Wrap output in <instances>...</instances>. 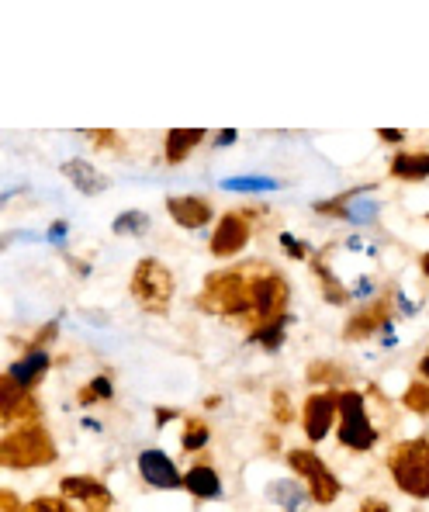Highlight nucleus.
I'll return each instance as SVG.
<instances>
[{
	"mask_svg": "<svg viewBox=\"0 0 429 512\" xmlns=\"http://www.w3.org/2000/svg\"><path fill=\"white\" fill-rule=\"evenodd\" d=\"M56 461V443L42 426H18L7 436H0V464L14 471L42 468V464Z\"/></svg>",
	"mask_w": 429,
	"mask_h": 512,
	"instance_id": "f257e3e1",
	"label": "nucleus"
},
{
	"mask_svg": "<svg viewBox=\"0 0 429 512\" xmlns=\"http://www.w3.org/2000/svg\"><path fill=\"white\" fill-rule=\"evenodd\" d=\"M198 305L208 315H250V277L243 270H222V274H208L205 288L198 295Z\"/></svg>",
	"mask_w": 429,
	"mask_h": 512,
	"instance_id": "f03ea898",
	"label": "nucleus"
},
{
	"mask_svg": "<svg viewBox=\"0 0 429 512\" xmlns=\"http://www.w3.org/2000/svg\"><path fill=\"white\" fill-rule=\"evenodd\" d=\"M336 436H340L346 450H357V454H364V450H371L378 443V429L367 416L364 391H336Z\"/></svg>",
	"mask_w": 429,
	"mask_h": 512,
	"instance_id": "7ed1b4c3",
	"label": "nucleus"
},
{
	"mask_svg": "<svg viewBox=\"0 0 429 512\" xmlns=\"http://www.w3.org/2000/svg\"><path fill=\"white\" fill-rule=\"evenodd\" d=\"M388 471L395 485L412 499H429V440H405L388 454Z\"/></svg>",
	"mask_w": 429,
	"mask_h": 512,
	"instance_id": "20e7f679",
	"label": "nucleus"
},
{
	"mask_svg": "<svg viewBox=\"0 0 429 512\" xmlns=\"http://www.w3.org/2000/svg\"><path fill=\"white\" fill-rule=\"evenodd\" d=\"M132 295L146 312L163 315L173 301V274L167 263H160L156 256H146V260L135 263L132 270Z\"/></svg>",
	"mask_w": 429,
	"mask_h": 512,
	"instance_id": "39448f33",
	"label": "nucleus"
},
{
	"mask_svg": "<svg viewBox=\"0 0 429 512\" xmlns=\"http://www.w3.org/2000/svg\"><path fill=\"white\" fill-rule=\"evenodd\" d=\"M288 464L298 478H305V492L312 502L329 506V502L340 499V492H343L340 478L326 468V461H322L319 454H312V450H288Z\"/></svg>",
	"mask_w": 429,
	"mask_h": 512,
	"instance_id": "423d86ee",
	"label": "nucleus"
},
{
	"mask_svg": "<svg viewBox=\"0 0 429 512\" xmlns=\"http://www.w3.org/2000/svg\"><path fill=\"white\" fill-rule=\"evenodd\" d=\"M288 298H291L288 281L281 274H274V270H263V274L250 277V315L246 319H253L257 326L284 319Z\"/></svg>",
	"mask_w": 429,
	"mask_h": 512,
	"instance_id": "0eeeda50",
	"label": "nucleus"
},
{
	"mask_svg": "<svg viewBox=\"0 0 429 512\" xmlns=\"http://www.w3.org/2000/svg\"><path fill=\"white\" fill-rule=\"evenodd\" d=\"M253 236V225H250V212H225L218 218L215 232H212V253L229 260V256L243 253L246 243Z\"/></svg>",
	"mask_w": 429,
	"mask_h": 512,
	"instance_id": "6e6552de",
	"label": "nucleus"
},
{
	"mask_svg": "<svg viewBox=\"0 0 429 512\" xmlns=\"http://www.w3.org/2000/svg\"><path fill=\"white\" fill-rule=\"evenodd\" d=\"M35 416H39L35 398L4 374L0 378V426H32Z\"/></svg>",
	"mask_w": 429,
	"mask_h": 512,
	"instance_id": "1a4fd4ad",
	"label": "nucleus"
},
{
	"mask_svg": "<svg viewBox=\"0 0 429 512\" xmlns=\"http://www.w3.org/2000/svg\"><path fill=\"white\" fill-rule=\"evenodd\" d=\"M301 426L312 443H322L336 426V391H315L301 409Z\"/></svg>",
	"mask_w": 429,
	"mask_h": 512,
	"instance_id": "9d476101",
	"label": "nucleus"
},
{
	"mask_svg": "<svg viewBox=\"0 0 429 512\" xmlns=\"http://www.w3.org/2000/svg\"><path fill=\"white\" fill-rule=\"evenodd\" d=\"M388 326H391V298H374L371 305H364L360 312L350 315V322H346V329H343V340L360 343Z\"/></svg>",
	"mask_w": 429,
	"mask_h": 512,
	"instance_id": "9b49d317",
	"label": "nucleus"
},
{
	"mask_svg": "<svg viewBox=\"0 0 429 512\" xmlns=\"http://www.w3.org/2000/svg\"><path fill=\"white\" fill-rule=\"evenodd\" d=\"M139 474H142V481L146 485H153V488H180L184 485V474L177 471V464L170 461L163 450H142L139 454Z\"/></svg>",
	"mask_w": 429,
	"mask_h": 512,
	"instance_id": "f8f14e48",
	"label": "nucleus"
},
{
	"mask_svg": "<svg viewBox=\"0 0 429 512\" xmlns=\"http://www.w3.org/2000/svg\"><path fill=\"white\" fill-rule=\"evenodd\" d=\"M59 492L70 502H84L90 509H108L111 506V492L108 485H101L97 478H87V474H70V478L59 481Z\"/></svg>",
	"mask_w": 429,
	"mask_h": 512,
	"instance_id": "ddd939ff",
	"label": "nucleus"
},
{
	"mask_svg": "<svg viewBox=\"0 0 429 512\" xmlns=\"http://www.w3.org/2000/svg\"><path fill=\"white\" fill-rule=\"evenodd\" d=\"M167 212L180 229H201V225L212 222V205L208 198H198V194H177V198H167Z\"/></svg>",
	"mask_w": 429,
	"mask_h": 512,
	"instance_id": "4468645a",
	"label": "nucleus"
},
{
	"mask_svg": "<svg viewBox=\"0 0 429 512\" xmlns=\"http://www.w3.org/2000/svg\"><path fill=\"white\" fill-rule=\"evenodd\" d=\"M49 364H52V357H49V350H28L21 360H14L11 364V371H7V378H11L18 388H35L39 384V378L45 371H49Z\"/></svg>",
	"mask_w": 429,
	"mask_h": 512,
	"instance_id": "2eb2a0df",
	"label": "nucleus"
},
{
	"mask_svg": "<svg viewBox=\"0 0 429 512\" xmlns=\"http://www.w3.org/2000/svg\"><path fill=\"white\" fill-rule=\"evenodd\" d=\"M63 177L84 194H101L104 187H108V177H104V173L97 170L94 163H87V160H66L63 163Z\"/></svg>",
	"mask_w": 429,
	"mask_h": 512,
	"instance_id": "dca6fc26",
	"label": "nucleus"
},
{
	"mask_svg": "<svg viewBox=\"0 0 429 512\" xmlns=\"http://www.w3.org/2000/svg\"><path fill=\"white\" fill-rule=\"evenodd\" d=\"M184 488L194 499H218V495H222V478L215 474L212 464H194V468L184 474Z\"/></svg>",
	"mask_w": 429,
	"mask_h": 512,
	"instance_id": "f3484780",
	"label": "nucleus"
},
{
	"mask_svg": "<svg viewBox=\"0 0 429 512\" xmlns=\"http://www.w3.org/2000/svg\"><path fill=\"white\" fill-rule=\"evenodd\" d=\"M201 142H205V128H173L167 135V163L187 160V153Z\"/></svg>",
	"mask_w": 429,
	"mask_h": 512,
	"instance_id": "a211bd4d",
	"label": "nucleus"
},
{
	"mask_svg": "<svg viewBox=\"0 0 429 512\" xmlns=\"http://www.w3.org/2000/svg\"><path fill=\"white\" fill-rule=\"evenodd\" d=\"M267 495L277 502V506H284L288 512H301L308 506V492L298 485V481H270V488H267Z\"/></svg>",
	"mask_w": 429,
	"mask_h": 512,
	"instance_id": "6ab92c4d",
	"label": "nucleus"
},
{
	"mask_svg": "<svg viewBox=\"0 0 429 512\" xmlns=\"http://www.w3.org/2000/svg\"><path fill=\"white\" fill-rule=\"evenodd\" d=\"M395 180H426L429 177V153H398L391 160Z\"/></svg>",
	"mask_w": 429,
	"mask_h": 512,
	"instance_id": "aec40b11",
	"label": "nucleus"
},
{
	"mask_svg": "<svg viewBox=\"0 0 429 512\" xmlns=\"http://www.w3.org/2000/svg\"><path fill=\"white\" fill-rule=\"evenodd\" d=\"M312 270H315V277H319L322 295H326V301H333V305H346V301L353 298V295H350V288H343V284L336 281V274L329 270V263L315 260V263H312Z\"/></svg>",
	"mask_w": 429,
	"mask_h": 512,
	"instance_id": "412c9836",
	"label": "nucleus"
},
{
	"mask_svg": "<svg viewBox=\"0 0 429 512\" xmlns=\"http://www.w3.org/2000/svg\"><path fill=\"white\" fill-rule=\"evenodd\" d=\"M288 315H284V319H274V322H267V326H257L253 329V336L250 340L253 343H263L267 346V350H277V346L284 343V329H288Z\"/></svg>",
	"mask_w": 429,
	"mask_h": 512,
	"instance_id": "4be33fe9",
	"label": "nucleus"
},
{
	"mask_svg": "<svg viewBox=\"0 0 429 512\" xmlns=\"http://www.w3.org/2000/svg\"><path fill=\"white\" fill-rule=\"evenodd\" d=\"M402 405L416 416H429V381H412L402 395Z\"/></svg>",
	"mask_w": 429,
	"mask_h": 512,
	"instance_id": "5701e85b",
	"label": "nucleus"
},
{
	"mask_svg": "<svg viewBox=\"0 0 429 512\" xmlns=\"http://www.w3.org/2000/svg\"><path fill=\"white\" fill-rule=\"evenodd\" d=\"M208 426H205V419H187L184 423V436H180V447L187 450V454H194V450H201L208 443Z\"/></svg>",
	"mask_w": 429,
	"mask_h": 512,
	"instance_id": "b1692460",
	"label": "nucleus"
},
{
	"mask_svg": "<svg viewBox=\"0 0 429 512\" xmlns=\"http://www.w3.org/2000/svg\"><path fill=\"white\" fill-rule=\"evenodd\" d=\"M360 194H364V187H353V191H346V194H340V198H333V201H315V212L333 215V218H346L353 198H360Z\"/></svg>",
	"mask_w": 429,
	"mask_h": 512,
	"instance_id": "393cba45",
	"label": "nucleus"
},
{
	"mask_svg": "<svg viewBox=\"0 0 429 512\" xmlns=\"http://www.w3.org/2000/svg\"><path fill=\"white\" fill-rule=\"evenodd\" d=\"M149 229L146 212H122L115 218V236H142Z\"/></svg>",
	"mask_w": 429,
	"mask_h": 512,
	"instance_id": "a878e982",
	"label": "nucleus"
},
{
	"mask_svg": "<svg viewBox=\"0 0 429 512\" xmlns=\"http://www.w3.org/2000/svg\"><path fill=\"white\" fill-rule=\"evenodd\" d=\"M225 191H267V187H277V180L267 177H229L222 180Z\"/></svg>",
	"mask_w": 429,
	"mask_h": 512,
	"instance_id": "bb28decb",
	"label": "nucleus"
},
{
	"mask_svg": "<svg viewBox=\"0 0 429 512\" xmlns=\"http://www.w3.org/2000/svg\"><path fill=\"white\" fill-rule=\"evenodd\" d=\"M101 398H111V381L108 378H94L84 391H80V405H94V402H101Z\"/></svg>",
	"mask_w": 429,
	"mask_h": 512,
	"instance_id": "cd10ccee",
	"label": "nucleus"
},
{
	"mask_svg": "<svg viewBox=\"0 0 429 512\" xmlns=\"http://www.w3.org/2000/svg\"><path fill=\"white\" fill-rule=\"evenodd\" d=\"M21 512H73V509L66 506V499H49V495H42V499L28 502Z\"/></svg>",
	"mask_w": 429,
	"mask_h": 512,
	"instance_id": "c85d7f7f",
	"label": "nucleus"
},
{
	"mask_svg": "<svg viewBox=\"0 0 429 512\" xmlns=\"http://www.w3.org/2000/svg\"><path fill=\"white\" fill-rule=\"evenodd\" d=\"M374 212H378V208H374V201L353 198V205H350V212H346V218H350V222H371Z\"/></svg>",
	"mask_w": 429,
	"mask_h": 512,
	"instance_id": "c756f323",
	"label": "nucleus"
},
{
	"mask_svg": "<svg viewBox=\"0 0 429 512\" xmlns=\"http://www.w3.org/2000/svg\"><path fill=\"white\" fill-rule=\"evenodd\" d=\"M281 246H284V253L295 256V260H308V246L301 243V239L288 236V232H284V236H281Z\"/></svg>",
	"mask_w": 429,
	"mask_h": 512,
	"instance_id": "7c9ffc66",
	"label": "nucleus"
},
{
	"mask_svg": "<svg viewBox=\"0 0 429 512\" xmlns=\"http://www.w3.org/2000/svg\"><path fill=\"white\" fill-rule=\"evenodd\" d=\"M274 416L281 419V423H291V419H295V412H291V405H288V395H284V391H277L274 395Z\"/></svg>",
	"mask_w": 429,
	"mask_h": 512,
	"instance_id": "2f4dec72",
	"label": "nucleus"
},
{
	"mask_svg": "<svg viewBox=\"0 0 429 512\" xmlns=\"http://www.w3.org/2000/svg\"><path fill=\"white\" fill-rule=\"evenodd\" d=\"M25 506L18 502V495L11 492V488H0V512H21Z\"/></svg>",
	"mask_w": 429,
	"mask_h": 512,
	"instance_id": "473e14b6",
	"label": "nucleus"
},
{
	"mask_svg": "<svg viewBox=\"0 0 429 512\" xmlns=\"http://www.w3.org/2000/svg\"><path fill=\"white\" fill-rule=\"evenodd\" d=\"M360 512H391L388 502H381V499H364L360 502Z\"/></svg>",
	"mask_w": 429,
	"mask_h": 512,
	"instance_id": "72a5a7b5",
	"label": "nucleus"
},
{
	"mask_svg": "<svg viewBox=\"0 0 429 512\" xmlns=\"http://www.w3.org/2000/svg\"><path fill=\"white\" fill-rule=\"evenodd\" d=\"M49 239H52V243H63V239H66V222H56V225H52V229H49Z\"/></svg>",
	"mask_w": 429,
	"mask_h": 512,
	"instance_id": "f704fd0d",
	"label": "nucleus"
},
{
	"mask_svg": "<svg viewBox=\"0 0 429 512\" xmlns=\"http://www.w3.org/2000/svg\"><path fill=\"white\" fill-rule=\"evenodd\" d=\"M229 142H236V128H225V132L215 139V146H229Z\"/></svg>",
	"mask_w": 429,
	"mask_h": 512,
	"instance_id": "c9c22d12",
	"label": "nucleus"
},
{
	"mask_svg": "<svg viewBox=\"0 0 429 512\" xmlns=\"http://www.w3.org/2000/svg\"><path fill=\"white\" fill-rule=\"evenodd\" d=\"M381 139H385V142H402V132H398V128H381Z\"/></svg>",
	"mask_w": 429,
	"mask_h": 512,
	"instance_id": "e433bc0d",
	"label": "nucleus"
},
{
	"mask_svg": "<svg viewBox=\"0 0 429 512\" xmlns=\"http://www.w3.org/2000/svg\"><path fill=\"white\" fill-rule=\"evenodd\" d=\"M173 419V412L170 409H163V412H156V426H167Z\"/></svg>",
	"mask_w": 429,
	"mask_h": 512,
	"instance_id": "4c0bfd02",
	"label": "nucleus"
},
{
	"mask_svg": "<svg viewBox=\"0 0 429 512\" xmlns=\"http://www.w3.org/2000/svg\"><path fill=\"white\" fill-rule=\"evenodd\" d=\"M419 374H423V378L429 381V353H426L423 360H419Z\"/></svg>",
	"mask_w": 429,
	"mask_h": 512,
	"instance_id": "58836bf2",
	"label": "nucleus"
},
{
	"mask_svg": "<svg viewBox=\"0 0 429 512\" xmlns=\"http://www.w3.org/2000/svg\"><path fill=\"white\" fill-rule=\"evenodd\" d=\"M419 267H423V274H426V281H429V250L423 253V260H419Z\"/></svg>",
	"mask_w": 429,
	"mask_h": 512,
	"instance_id": "ea45409f",
	"label": "nucleus"
}]
</instances>
